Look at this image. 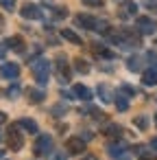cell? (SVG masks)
Returning <instances> with one entry per match:
<instances>
[{
	"mask_svg": "<svg viewBox=\"0 0 157 160\" xmlns=\"http://www.w3.org/2000/svg\"><path fill=\"white\" fill-rule=\"evenodd\" d=\"M31 70H33V77L35 81L44 88L48 83V77H50V62L46 57H37L33 64H31Z\"/></svg>",
	"mask_w": 157,
	"mask_h": 160,
	"instance_id": "obj_1",
	"label": "cell"
},
{
	"mask_svg": "<svg viewBox=\"0 0 157 160\" xmlns=\"http://www.w3.org/2000/svg\"><path fill=\"white\" fill-rule=\"evenodd\" d=\"M135 29L142 33V35H153L157 31V22L150 18V16H140L135 20Z\"/></svg>",
	"mask_w": 157,
	"mask_h": 160,
	"instance_id": "obj_2",
	"label": "cell"
},
{
	"mask_svg": "<svg viewBox=\"0 0 157 160\" xmlns=\"http://www.w3.org/2000/svg\"><path fill=\"white\" fill-rule=\"evenodd\" d=\"M50 149H53V136H50V134L37 136V140H35V145H33V151H35L37 156H46V153H53Z\"/></svg>",
	"mask_w": 157,
	"mask_h": 160,
	"instance_id": "obj_3",
	"label": "cell"
},
{
	"mask_svg": "<svg viewBox=\"0 0 157 160\" xmlns=\"http://www.w3.org/2000/svg\"><path fill=\"white\" fill-rule=\"evenodd\" d=\"M7 134H9V136H7V140H9V147H11V151H20V149L24 147V136L18 132V127H16V125H11Z\"/></svg>",
	"mask_w": 157,
	"mask_h": 160,
	"instance_id": "obj_4",
	"label": "cell"
},
{
	"mask_svg": "<svg viewBox=\"0 0 157 160\" xmlns=\"http://www.w3.org/2000/svg\"><path fill=\"white\" fill-rule=\"evenodd\" d=\"M107 151H109V156L113 158V160H129V147L127 145H122V142H111V145H107Z\"/></svg>",
	"mask_w": 157,
	"mask_h": 160,
	"instance_id": "obj_5",
	"label": "cell"
},
{
	"mask_svg": "<svg viewBox=\"0 0 157 160\" xmlns=\"http://www.w3.org/2000/svg\"><path fill=\"white\" fill-rule=\"evenodd\" d=\"M66 151L68 153H83L85 151V138H81V136H70L68 140H66Z\"/></svg>",
	"mask_w": 157,
	"mask_h": 160,
	"instance_id": "obj_6",
	"label": "cell"
},
{
	"mask_svg": "<svg viewBox=\"0 0 157 160\" xmlns=\"http://www.w3.org/2000/svg\"><path fill=\"white\" fill-rule=\"evenodd\" d=\"M20 13H22V18H26V20H42V18H44L42 9H39L37 5H24Z\"/></svg>",
	"mask_w": 157,
	"mask_h": 160,
	"instance_id": "obj_7",
	"label": "cell"
},
{
	"mask_svg": "<svg viewBox=\"0 0 157 160\" xmlns=\"http://www.w3.org/2000/svg\"><path fill=\"white\" fill-rule=\"evenodd\" d=\"M18 75H20V66H18L16 62L0 66V77H5V79H16Z\"/></svg>",
	"mask_w": 157,
	"mask_h": 160,
	"instance_id": "obj_8",
	"label": "cell"
},
{
	"mask_svg": "<svg viewBox=\"0 0 157 160\" xmlns=\"http://www.w3.org/2000/svg\"><path fill=\"white\" fill-rule=\"evenodd\" d=\"M96 92H98V99L103 101V103H111L116 97H113V90L107 86V83H100L98 88H96Z\"/></svg>",
	"mask_w": 157,
	"mask_h": 160,
	"instance_id": "obj_9",
	"label": "cell"
},
{
	"mask_svg": "<svg viewBox=\"0 0 157 160\" xmlns=\"http://www.w3.org/2000/svg\"><path fill=\"white\" fill-rule=\"evenodd\" d=\"M72 94H74L76 99H81V101H90V99H92V90H90L87 86H81V83H76V86L72 88Z\"/></svg>",
	"mask_w": 157,
	"mask_h": 160,
	"instance_id": "obj_10",
	"label": "cell"
},
{
	"mask_svg": "<svg viewBox=\"0 0 157 160\" xmlns=\"http://www.w3.org/2000/svg\"><path fill=\"white\" fill-rule=\"evenodd\" d=\"M57 72L61 77V83L68 81V64H66V55H57Z\"/></svg>",
	"mask_w": 157,
	"mask_h": 160,
	"instance_id": "obj_11",
	"label": "cell"
},
{
	"mask_svg": "<svg viewBox=\"0 0 157 160\" xmlns=\"http://www.w3.org/2000/svg\"><path fill=\"white\" fill-rule=\"evenodd\" d=\"M26 97H29L31 103H42V101L46 99L44 90H37V88H26Z\"/></svg>",
	"mask_w": 157,
	"mask_h": 160,
	"instance_id": "obj_12",
	"label": "cell"
},
{
	"mask_svg": "<svg viewBox=\"0 0 157 160\" xmlns=\"http://www.w3.org/2000/svg\"><path fill=\"white\" fill-rule=\"evenodd\" d=\"M7 46H9L11 51H16V53H22V51H24V40H22L20 35H13V38L7 40Z\"/></svg>",
	"mask_w": 157,
	"mask_h": 160,
	"instance_id": "obj_13",
	"label": "cell"
},
{
	"mask_svg": "<svg viewBox=\"0 0 157 160\" xmlns=\"http://www.w3.org/2000/svg\"><path fill=\"white\" fill-rule=\"evenodd\" d=\"M142 83L144 86H157V68H148L142 75Z\"/></svg>",
	"mask_w": 157,
	"mask_h": 160,
	"instance_id": "obj_14",
	"label": "cell"
},
{
	"mask_svg": "<svg viewBox=\"0 0 157 160\" xmlns=\"http://www.w3.org/2000/svg\"><path fill=\"white\" fill-rule=\"evenodd\" d=\"M18 125H20V127H24V129H26V132H31V134H37V129H39V127H37V123H35L33 118H20V121H18Z\"/></svg>",
	"mask_w": 157,
	"mask_h": 160,
	"instance_id": "obj_15",
	"label": "cell"
},
{
	"mask_svg": "<svg viewBox=\"0 0 157 160\" xmlns=\"http://www.w3.org/2000/svg\"><path fill=\"white\" fill-rule=\"evenodd\" d=\"M61 38L68 40V42H72V44H81V35H76L72 29H61Z\"/></svg>",
	"mask_w": 157,
	"mask_h": 160,
	"instance_id": "obj_16",
	"label": "cell"
},
{
	"mask_svg": "<svg viewBox=\"0 0 157 160\" xmlns=\"http://www.w3.org/2000/svg\"><path fill=\"white\" fill-rule=\"evenodd\" d=\"M127 68H129L131 72H140V70H142V57H129Z\"/></svg>",
	"mask_w": 157,
	"mask_h": 160,
	"instance_id": "obj_17",
	"label": "cell"
},
{
	"mask_svg": "<svg viewBox=\"0 0 157 160\" xmlns=\"http://www.w3.org/2000/svg\"><path fill=\"white\" fill-rule=\"evenodd\" d=\"M94 53H96V55H100V57H107V59H111V57H113V53H111L109 48H103V46H98V44L94 46Z\"/></svg>",
	"mask_w": 157,
	"mask_h": 160,
	"instance_id": "obj_18",
	"label": "cell"
},
{
	"mask_svg": "<svg viewBox=\"0 0 157 160\" xmlns=\"http://www.w3.org/2000/svg\"><path fill=\"white\" fill-rule=\"evenodd\" d=\"M116 108H118L120 112H124V110L129 108V101H127L122 94H116Z\"/></svg>",
	"mask_w": 157,
	"mask_h": 160,
	"instance_id": "obj_19",
	"label": "cell"
},
{
	"mask_svg": "<svg viewBox=\"0 0 157 160\" xmlns=\"http://www.w3.org/2000/svg\"><path fill=\"white\" fill-rule=\"evenodd\" d=\"M74 64H76V70H79V72H83V75H87V72H90V66H87V62H85V59H81V57H79Z\"/></svg>",
	"mask_w": 157,
	"mask_h": 160,
	"instance_id": "obj_20",
	"label": "cell"
},
{
	"mask_svg": "<svg viewBox=\"0 0 157 160\" xmlns=\"http://www.w3.org/2000/svg\"><path fill=\"white\" fill-rule=\"evenodd\" d=\"M83 112H85V114H92V118H103V116H105V114H103L98 108H92V105H87Z\"/></svg>",
	"mask_w": 157,
	"mask_h": 160,
	"instance_id": "obj_21",
	"label": "cell"
},
{
	"mask_svg": "<svg viewBox=\"0 0 157 160\" xmlns=\"http://www.w3.org/2000/svg\"><path fill=\"white\" fill-rule=\"evenodd\" d=\"M105 134L107 136H120V127L118 125H107L105 127Z\"/></svg>",
	"mask_w": 157,
	"mask_h": 160,
	"instance_id": "obj_22",
	"label": "cell"
},
{
	"mask_svg": "<svg viewBox=\"0 0 157 160\" xmlns=\"http://www.w3.org/2000/svg\"><path fill=\"white\" fill-rule=\"evenodd\" d=\"M0 7L7 9V11H13L16 9V0H0Z\"/></svg>",
	"mask_w": 157,
	"mask_h": 160,
	"instance_id": "obj_23",
	"label": "cell"
},
{
	"mask_svg": "<svg viewBox=\"0 0 157 160\" xmlns=\"http://www.w3.org/2000/svg\"><path fill=\"white\" fill-rule=\"evenodd\" d=\"M124 11H127V16H133V13L137 11V5H135V2H131V0H127V5H124Z\"/></svg>",
	"mask_w": 157,
	"mask_h": 160,
	"instance_id": "obj_24",
	"label": "cell"
},
{
	"mask_svg": "<svg viewBox=\"0 0 157 160\" xmlns=\"http://www.w3.org/2000/svg\"><path fill=\"white\" fill-rule=\"evenodd\" d=\"M48 160H68V156L63 151H53V153H48Z\"/></svg>",
	"mask_w": 157,
	"mask_h": 160,
	"instance_id": "obj_25",
	"label": "cell"
},
{
	"mask_svg": "<svg viewBox=\"0 0 157 160\" xmlns=\"http://www.w3.org/2000/svg\"><path fill=\"white\" fill-rule=\"evenodd\" d=\"M135 125H137L140 129H146V125H148V121H146V116H137V118H135Z\"/></svg>",
	"mask_w": 157,
	"mask_h": 160,
	"instance_id": "obj_26",
	"label": "cell"
},
{
	"mask_svg": "<svg viewBox=\"0 0 157 160\" xmlns=\"http://www.w3.org/2000/svg\"><path fill=\"white\" fill-rule=\"evenodd\" d=\"M83 5H87V7H100L103 5V0H81Z\"/></svg>",
	"mask_w": 157,
	"mask_h": 160,
	"instance_id": "obj_27",
	"label": "cell"
},
{
	"mask_svg": "<svg viewBox=\"0 0 157 160\" xmlns=\"http://www.w3.org/2000/svg\"><path fill=\"white\" fill-rule=\"evenodd\" d=\"M120 90H122V92H127V94H131V97L135 94V88H131V86H127V83H122V86H120Z\"/></svg>",
	"mask_w": 157,
	"mask_h": 160,
	"instance_id": "obj_28",
	"label": "cell"
},
{
	"mask_svg": "<svg viewBox=\"0 0 157 160\" xmlns=\"http://www.w3.org/2000/svg\"><path fill=\"white\" fill-rule=\"evenodd\" d=\"M7 94H9L11 99H16V97L20 94V88H18V86H13V88H9V90H7Z\"/></svg>",
	"mask_w": 157,
	"mask_h": 160,
	"instance_id": "obj_29",
	"label": "cell"
},
{
	"mask_svg": "<svg viewBox=\"0 0 157 160\" xmlns=\"http://www.w3.org/2000/svg\"><path fill=\"white\" fill-rule=\"evenodd\" d=\"M7 48H9L7 44H2V42H0V62L5 59V53H7Z\"/></svg>",
	"mask_w": 157,
	"mask_h": 160,
	"instance_id": "obj_30",
	"label": "cell"
},
{
	"mask_svg": "<svg viewBox=\"0 0 157 160\" xmlns=\"http://www.w3.org/2000/svg\"><path fill=\"white\" fill-rule=\"evenodd\" d=\"M5 121H7V114H5V112H2V110H0V125H2V123H5Z\"/></svg>",
	"mask_w": 157,
	"mask_h": 160,
	"instance_id": "obj_31",
	"label": "cell"
},
{
	"mask_svg": "<svg viewBox=\"0 0 157 160\" xmlns=\"http://www.w3.org/2000/svg\"><path fill=\"white\" fill-rule=\"evenodd\" d=\"M150 149H155V151H157V138H153V140H150Z\"/></svg>",
	"mask_w": 157,
	"mask_h": 160,
	"instance_id": "obj_32",
	"label": "cell"
},
{
	"mask_svg": "<svg viewBox=\"0 0 157 160\" xmlns=\"http://www.w3.org/2000/svg\"><path fill=\"white\" fill-rule=\"evenodd\" d=\"M83 160H98V158H94V156H85Z\"/></svg>",
	"mask_w": 157,
	"mask_h": 160,
	"instance_id": "obj_33",
	"label": "cell"
},
{
	"mask_svg": "<svg viewBox=\"0 0 157 160\" xmlns=\"http://www.w3.org/2000/svg\"><path fill=\"white\" fill-rule=\"evenodd\" d=\"M2 156H5V151H0V158H2Z\"/></svg>",
	"mask_w": 157,
	"mask_h": 160,
	"instance_id": "obj_34",
	"label": "cell"
},
{
	"mask_svg": "<svg viewBox=\"0 0 157 160\" xmlns=\"http://www.w3.org/2000/svg\"><path fill=\"white\" fill-rule=\"evenodd\" d=\"M155 125H157V114H155Z\"/></svg>",
	"mask_w": 157,
	"mask_h": 160,
	"instance_id": "obj_35",
	"label": "cell"
},
{
	"mask_svg": "<svg viewBox=\"0 0 157 160\" xmlns=\"http://www.w3.org/2000/svg\"><path fill=\"white\" fill-rule=\"evenodd\" d=\"M0 22H2V20H0Z\"/></svg>",
	"mask_w": 157,
	"mask_h": 160,
	"instance_id": "obj_36",
	"label": "cell"
},
{
	"mask_svg": "<svg viewBox=\"0 0 157 160\" xmlns=\"http://www.w3.org/2000/svg\"><path fill=\"white\" fill-rule=\"evenodd\" d=\"M155 9H157V7H155Z\"/></svg>",
	"mask_w": 157,
	"mask_h": 160,
	"instance_id": "obj_37",
	"label": "cell"
}]
</instances>
